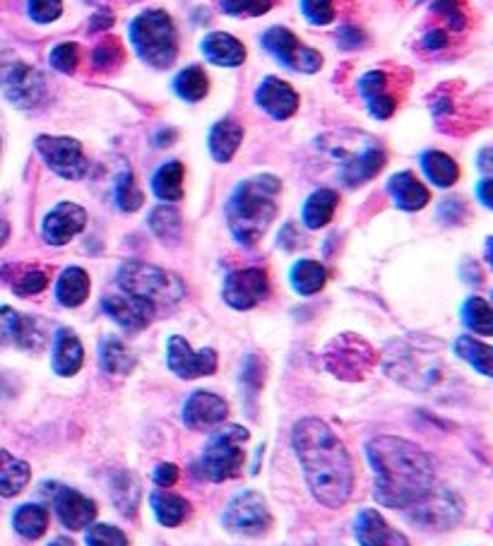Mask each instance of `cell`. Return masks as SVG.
<instances>
[{
    "instance_id": "cell-1",
    "label": "cell",
    "mask_w": 493,
    "mask_h": 546,
    "mask_svg": "<svg viewBox=\"0 0 493 546\" xmlns=\"http://www.w3.org/2000/svg\"><path fill=\"white\" fill-rule=\"evenodd\" d=\"M366 458L376 472V501L385 508L407 510L436 486L429 453L405 438L378 436L366 443Z\"/></svg>"
},
{
    "instance_id": "cell-2",
    "label": "cell",
    "mask_w": 493,
    "mask_h": 546,
    "mask_svg": "<svg viewBox=\"0 0 493 546\" xmlns=\"http://www.w3.org/2000/svg\"><path fill=\"white\" fill-rule=\"evenodd\" d=\"M291 445L304 467L308 489L320 506L340 508L354 489V467L347 448L320 419H301L291 433Z\"/></svg>"
},
{
    "instance_id": "cell-3",
    "label": "cell",
    "mask_w": 493,
    "mask_h": 546,
    "mask_svg": "<svg viewBox=\"0 0 493 546\" xmlns=\"http://www.w3.org/2000/svg\"><path fill=\"white\" fill-rule=\"evenodd\" d=\"M282 193L279 178L263 174L236 186L227 205V224L241 246H255L270 229L277 215V198Z\"/></svg>"
},
{
    "instance_id": "cell-4",
    "label": "cell",
    "mask_w": 493,
    "mask_h": 546,
    "mask_svg": "<svg viewBox=\"0 0 493 546\" xmlns=\"http://www.w3.org/2000/svg\"><path fill=\"white\" fill-rule=\"evenodd\" d=\"M116 280L126 296L142 306L152 308L154 313L164 311V308H174L183 299V294H186L181 277L157 265L140 263V260L123 263Z\"/></svg>"
},
{
    "instance_id": "cell-5",
    "label": "cell",
    "mask_w": 493,
    "mask_h": 546,
    "mask_svg": "<svg viewBox=\"0 0 493 546\" xmlns=\"http://www.w3.org/2000/svg\"><path fill=\"white\" fill-rule=\"evenodd\" d=\"M130 41L135 51L152 68H169L178 56L176 29L164 10H147L130 25Z\"/></svg>"
},
{
    "instance_id": "cell-6",
    "label": "cell",
    "mask_w": 493,
    "mask_h": 546,
    "mask_svg": "<svg viewBox=\"0 0 493 546\" xmlns=\"http://www.w3.org/2000/svg\"><path fill=\"white\" fill-rule=\"evenodd\" d=\"M248 441V431L243 426H224L207 443L203 460V474L210 482H229V479L239 477L246 462L243 445Z\"/></svg>"
},
{
    "instance_id": "cell-7",
    "label": "cell",
    "mask_w": 493,
    "mask_h": 546,
    "mask_svg": "<svg viewBox=\"0 0 493 546\" xmlns=\"http://www.w3.org/2000/svg\"><path fill=\"white\" fill-rule=\"evenodd\" d=\"M325 369L342 381H361L376 366L378 356L366 340L356 335L335 337L323 352Z\"/></svg>"
},
{
    "instance_id": "cell-8",
    "label": "cell",
    "mask_w": 493,
    "mask_h": 546,
    "mask_svg": "<svg viewBox=\"0 0 493 546\" xmlns=\"http://www.w3.org/2000/svg\"><path fill=\"white\" fill-rule=\"evenodd\" d=\"M224 527L243 537H260L272 527V513L258 491H241L224 510Z\"/></svg>"
},
{
    "instance_id": "cell-9",
    "label": "cell",
    "mask_w": 493,
    "mask_h": 546,
    "mask_svg": "<svg viewBox=\"0 0 493 546\" xmlns=\"http://www.w3.org/2000/svg\"><path fill=\"white\" fill-rule=\"evenodd\" d=\"M407 513L414 525L426 530H450L462 520V501L450 489L433 486L419 503L407 508Z\"/></svg>"
},
{
    "instance_id": "cell-10",
    "label": "cell",
    "mask_w": 493,
    "mask_h": 546,
    "mask_svg": "<svg viewBox=\"0 0 493 546\" xmlns=\"http://www.w3.org/2000/svg\"><path fill=\"white\" fill-rule=\"evenodd\" d=\"M37 152L41 154L46 166L68 181H80L87 176L89 162L82 152V145L73 138H53V135H41L37 138Z\"/></svg>"
},
{
    "instance_id": "cell-11",
    "label": "cell",
    "mask_w": 493,
    "mask_h": 546,
    "mask_svg": "<svg viewBox=\"0 0 493 546\" xmlns=\"http://www.w3.org/2000/svg\"><path fill=\"white\" fill-rule=\"evenodd\" d=\"M263 46L272 56L277 58L284 68L296 70V73L313 75L323 68V58L318 51L301 46L299 39L294 37V32L284 27H270L263 34Z\"/></svg>"
},
{
    "instance_id": "cell-12",
    "label": "cell",
    "mask_w": 493,
    "mask_h": 546,
    "mask_svg": "<svg viewBox=\"0 0 493 546\" xmlns=\"http://www.w3.org/2000/svg\"><path fill=\"white\" fill-rule=\"evenodd\" d=\"M0 89L17 109H37L46 99V80L39 70L25 63L8 65L0 73Z\"/></svg>"
},
{
    "instance_id": "cell-13",
    "label": "cell",
    "mask_w": 493,
    "mask_h": 546,
    "mask_svg": "<svg viewBox=\"0 0 493 546\" xmlns=\"http://www.w3.org/2000/svg\"><path fill=\"white\" fill-rule=\"evenodd\" d=\"M8 344L25 352H39L46 344L44 323L34 316H22L10 306H0V347Z\"/></svg>"
},
{
    "instance_id": "cell-14",
    "label": "cell",
    "mask_w": 493,
    "mask_h": 546,
    "mask_svg": "<svg viewBox=\"0 0 493 546\" xmlns=\"http://www.w3.org/2000/svg\"><path fill=\"white\" fill-rule=\"evenodd\" d=\"M270 294V280L267 272L260 267H246V270L231 272L224 282V301L236 311H248V308L258 306L260 301Z\"/></svg>"
},
{
    "instance_id": "cell-15",
    "label": "cell",
    "mask_w": 493,
    "mask_h": 546,
    "mask_svg": "<svg viewBox=\"0 0 493 546\" xmlns=\"http://www.w3.org/2000/svg\"><path fill=\"white\" fill-rule=\"evenodd\" d=\"M166 361H169V369L176 373L178 378H193L212 376L217 371V352L215 349H203V352H193L190 344L183 337H169L166 344Z\"/></svg>"
},
{
    "instance_id": "cell-16",
    "label": "cell",
    "mask_w": 493,
    "mask_h": 546,
    "mask_svg": "<svg viewBox=\"0 0 493 546\" xmlns=\"http://www.w3.org/2000/svg\"><path fill=\"white\" fill-rule=\"evenodd\" d=\"M227 414L229 405L222 397L198 390V393L190 395L186 405H183V424H186L190 431H212L217 429L219 424H224Z\"/></svg>"
},
{
    "instance_id": "cell-17",
    "label": "cell",
    "mask_w": 493,
    "mask_h": 546,
    "mask_svg": "<svg viewBox=\"0 0 493 546\" xmlns=\"http://www.w3.org/2000/svg\"><path fill=\"white\" fill-rule=\"evenodd\" d=\"M87 224V212L75 203H61L56 205L44 219V239L51 246H65L70 239H75Z\"/></svg>"
},
{
    "instance_id": "cell-18",
    "label": "cell",
    "mask_w": 493,
    "mask_h": 546,
    "mask_svg": "<svg viewBox=\"0 0 493 546\" xmlns=\"http://www.w3.org/2000/svg\"><path fill=\"white\" fill-rule=\"evenodd\" d=\"M53 508L65 530H85L97 518V503L92 498L82 496L75 489H61L53 494Z\"/></svg>"
},
{
    "instance_id": "cell-19",
    "label": "cell",
    "mask_w": 493,
    "mask_h": 546,
    "mask_svg": "<svg viewBox=\"0 0 493 546\" xmlns=\"http://www.w3.org/2000/svg\"><path fill=\"white\" fill-rule=\"evenodd\" d=\"M255 102H258L265 114L277 118V121H284V118L294 116L296 109H299V94H296V89L289 82L277 80V77H265L260 82L258 92H255Z\"/></svg>"
},
{
    "instance_id": "cell-20",
    "label": "cell",
    "mask_w": 493,
    "mask_h": 546,
    "mask_svg": "<svg viewBox=\"0 0 493 546\" xmlns=\"http://www.w3.org/2000/svg\"><path fill=\"white\" fill-rule=\"evenodd\" d=\"M356 539L361 546H409L405 534L392 530L373 508H364L356 515Z\"/></svg>"
},
{
    "instance_id": "cell-21",
    "label": "cell",
    "mask_w": 493,
    "mask_h": 546,
    "mask_svg": "<svg viewBox=\"0 0 493 546\" xmlns=\"http://www.w3.org/2000/svg\"><path fill=\"white\" fill-rule=\"evenodd\" d=\"M82 361H85V349L80 337L70 328L58 330L53 340V371L63 378L75 376L82 369Z\"/></svg>"
},
{
    "instance_id": "cell-22",
    "label": "cell",
    "mask_w": 493,
    "mask_h": 546,
    "mask_svg": "<svg viewBox=\"0 0 493 546\" xmlns=\"http://www.w3.org/2000/svg\"><path fill=\"white\" fill-rule=\"evenodd\" d=\"M104 313L109 318H114L121 328L126 330H142L150 325V320L157 316L152 308L138 304L130 296H106L102 301Z\"/></svg>"
},
{
    "instance_id": "cell-23",
    "label": "cell",
    "mask_w": 493,
    "mask_h": 546,
    "mask_svg": "<svg viewBox=\"0 0 493 546\" xmlns=\"http://www.w3.org/2000/svg\"><path fill=\"white\" fill-rule=\"evenodd\" d=\"M388 191L392 195V200H395V205L405 212L424 210V207L429 205V191H426L424 183H421L414 174H409V171L392 176L388 181Z\"/></svg>"
},
{
    "instance_id": "cell-24",
    "label": "cell",
    "mask_w": 493,
    "mask_h": 546,
    "mask_svg": "<svg viewBox=\"0 0 493 546\" xmlns=\"http://www.w3.org/2000/svg\"><path fill=\"white\" fill-rule=\"evenodd\" d=\"M203 53L207 56V61L222 65V68H236V65L246 61V49H243L241 41L224 32H215L210 37H205Z\"/></svg>"
},
{
    "instance_id": "cell-25",
    "label": "cell",
    "mask_w": 493,
    "mask_h": 546,
    "mask_svg": "<svg viewBox=\"0 0 493 546\" xmlns=\"http://www.w3.org/2000/svg\"><path fill=\"white\" fill-rule=\"evenodd\" d=\"M385 166V152L380 147H368L361 154L349 159L342 169V181L347 186H361L368 178H373Z\"/></svg>"
},
{
    "instance_id": "cell-26",
    "label": "cell",
    "mask_w": 493,
    "mask_h": 546,
    "mask_svg": "<svg viewBox=\"0 0 493 546\" xmlns=\"http://www.w3.org/2000/svg\"><path fill=\"white\" fill-rule=\"evenodd\" d=\"M241 142H243V128L239 126V123L229 121V118L219 121L217 126L210 130V152L219 164L231 162L234 154L239 152Z\"/></svg>"
},
{
    "instance_id": "cell-27",
    "label": "cell",
    "mask_w": 493,
    "mask_h": 546,
    "mask_svg": "<svg viewBox=\"0 0 493 546\" xmlns=\"http://www.w3.org/2000/svg\"><path fill=\"white\" fill-rule=\"evenodd\" d=\"M32 479V470L25 460L15 458L8 450H0V496H17Z\"/></svg>"
},
{
    "instance_id": "cell-28",
    "label": "cell",
    "mask_w": 493,
    "mask_h": 546,
    "mask_svg": "<svg viewBox=\"0 0 493 546\" xmlns=\"http://www.w3.org/2000/svg\"><path fill=\"white\" fill-rule=\"evenodd\" d=\"M89 296V275L82 267H68L63 275L58 277L56 284V299L61 301L65 308L82 306Z\"/></svg>"
},
{
    "instance_id": "cell-29",
    "label": "cell",
    "mask_w": 493,
    "mask_h": 546,
    "mask_svg": "<svg viewBox=\"0 0 493 546\" xmlns=\"http://www.w3.org/2000/svg\"><path fill=\"white\" fill-rule=\"evenodd\" d=\"M337 203H340V195L330 188H320L306 200L304 205V224L308 229H323L335 215Z\"/></svg>"
},
{
    "instance_id": "cell-30",
    "label": "cell",
    "mask_w": 493,
    "mask_h": 546,
    "mask_svg": "<svg viewBox=\"0 0 493 546\" xmlns=\"http://www.w3.org/2000/svg\"><path fill=\"white\" fill-rule=\"evenodd\" d=\"M99 364L111 376H128L135 369V356L118 337H106L99 347Z\"/></svg>"
},
{
    "instance_id": "cell-31",
    "label": "cell",
    "mask_w": 493,
    "mask_h": 546,
    "mask_svg": "<svg viewBox=\"0 0 493 546\" xmlns=\"http://www.w3.org/2000/svg\"><path fill=\"white\" fill-rule=\"evenodd\" d=\"M152 191L159 200L176 203L183 198V164L166 162L159 166V171L152 178Z\"/></svg>"
},
{
    "instance_id": "cell-32",
    "label": "cell",
    "mask_w": 493,
    "mask_h": 546,
    "mask_svg": "<svg viewBox=\"0 0 493 546\" xmlns=\"http://www.w3.org/2000/svg\"><path fill=\"white\" fill-rule=\"evenodd\" d=\"M154 515H157V520L162 522L164 527H178L183 520L188 518V501L183 496L171 494V491H157V494H152L150 498Z\"/></svg>"
},
{
    "instance_id": "cell-33",
    "label": "cell",
    "mask_w": 493,
    "mask_h": 546,
    "mask_svg": "<svg viewBox=\"0 0 493 546\" xmlns=\"http://www.w3.org/2000/svg\"><path fill=\"white\" fill-rule=\"evenodd\" d=\"M289 280L296 292L311 296V294H318L320 289L325 287L328 275H325V267L316 263V260H299V263L291 267Z\"/></svg>"
},
{
    "instance_id": "cell-34",
    "label": "cell",
    "mask_w": 493,
    "mask_h": 546,
    "mask_svg": "<svg viewBox=\"0 0 493 546\" xmlns=\"http://www.w3.org/2000/svg\"><path fill=\"white\" fill-rule=\"evenodd\" d=\"M13 527L20 537L39 539L46 532V527H49V510L44 506H37V503L20 506L13 515Z\"/></svg>"
},
{
    "instance_id": "cell-35",
    "label": "cell",
    "mask_w": 493,
    "mask_h": 546,
    "mask_svg": "<svg viewBox=\"0 0 493 546\" xmlns=\"http://www.w3.org/2000/svg\"><path fill=\"white\" fill-rule=\"evenodd\" d=\"M150 229L162 243H178L183 234L181 212L171 205H159L150 212Z\"/></svg>"
},
{
    "instance_id": "cell-36",
    "label": "cell",
    "mask_w": 493,
    "mask_h": 546,
    "mask_svg": "<svg viewBox=\"0 0 493 546\" xmlns=\"http://www.w3.org/2000/svg\"><path fill=\"white\" fill-rule=\"evenodd\" d=\"M421 166H424V174L429 176V181L436 183L438 188H450L460 178L455 159L443 152H426L421 157Z\"/></svg>"
},
{
    "instance_id": "cell-37",
    "label": "cell",
    "mask_w": 493,
    "mask_h": 546,
    "mask_svg": "<svg viewBox=\"0 0 493 546\" xmlns=\"http://www.w3.org/2000/svg\"><path fill=\"white\" fill-rule=\"evenodd\" d=\"M455 354L460 356V359H465L469 366H474L481 376L489 378L491 376V359H493V352L489 344L474 340V337H457L455 340Z\"/></svg>"
},
{
    "instance_id": "cell-38",
    "label": "cell",
    "mask_w": 493,
    "mask_h": 546,
    "mask_svg": "<svg viewBox=\"0 0 493 546\" xmlns=\"http://www.w3.org/2000/svg\"><path fill=\"white\" fill-rule=\"evenodd\" d=\"M111 496H114V503L121 513L133 515L140 501V484L138 479H135V474L123 470L116 472L114 477H111Z\"/></svg>"
},
{
    "instance_id": "cell-39",
    "label": "cell",
    "mask_w": 493,
    "mask_h": 546,
    "mask_svg": "<svg viewBox=\"0 0 493 546\" xmlns=\"http://www.w3.org/2000/svg\"><path fill=\"white\" fill-rule=\"evenodd\" d=\"M174 89L178 97L186 99V102H200V99H205L210 82H207V75L203 70L198 65H193V68H186L183 73L176 75Z\"/></svg>"
},
{
    "instance_id": "cell-40",
    "label": "cell",
    "mask_w": 493,
    "mask_h": 546,
    "mask_svg": "<svg viewBox=\"0 0 493 546\" xmlns=\"http://www.w3.org/2000/svg\"><path fill=\"white\" fill-rule=\"evenodd\" d=\"M10 287L20 296L39 294L49 287V272L39 270V267H13Z\"/></svg>"
},
{
    "instance_id": "cell-41",
    "label": "cell",
    "mask_w": 493,
    "mask_h": 546,
    "mask_svg": "<svg viewBox=\"0 0 493 546\" xmlns=\"http://www.w3.org/2000/svg\"><path fill=\"white\" fill-rule=\"evenodd\" d=\"M462 320H465V325L469 330L479 332V335H484V337H489L493 332L491 306L486 304L484 299H479V296L467 299L465 308H462Z\"/></svg>"
},
{
    "instance_id": "cell-42",
    "label": "cell",
    "mask_w": 493,
    "mask_h": 546,
    "mask_svg": "<svg viewBox=\"0 0 493 546\" xmlns=\"http://www.w3.org/2000/svg\"><path fill=\"white\" fill-rule=\"evenodd\" d=\"M116 203L121 207L123 212H135L140 210L142 203H145V195L138 188V183H135L133 174H123L121 181H118L116 186Z\"/></svg>"
},
{
    "instance_id": "cell-43",
    "label": "cell",
    "mask_w": 493,
    "mask_h": 546,
    "mask_svg": "<svg viewBox=\"0 0 493 546\" xmlns=\"http://www.w3.org/2000/svg\"><path fill=\"white\" fill-rule=\"evenodd\" d=\"M87 546H128V537L114 525H92L85 534Z\"/></svg>"
},
{
    "instance_id": "cell-44",
    "label": "cell",
    "mask_w": 493,
    "mask_h": 546,
    "mask_svg": "<svg viewBox=\"0 0 493 546\" xmlns=\"http://www.w3.org/2000/svg\"><path fill=\"white\" fill-rule=\"evenodd\" d=\"M272 8V0H222V10L227 15L260 17Z\"/></svg>"
},
{
    "instance_id": "cell-45",
    "label": "cell",
    "mask_w": 493,
    "mask_h": 546,
    "mask_svg": "<svg viewBox=\"0 0 493 546\" xmlns=\"http://www.w3.org/2000/svg\"><path fill=\"white\" fill-rule=\"evenodd\" d=\"M77 63H80V49H77V44H58L51 51V65L58 73H75Z\"/></svg>"
},
{
    "instance_id": "cell-46",
    "label": "cell",
    "mask_w": 493,
    "mask_h": 546,
    "mask_svg": "<svg viewBox=\"0 0 493 546\" xmlns=\"http://www.w3.org/2000/svg\"><path fill=\"white\" fill-rule=\"evenodd\" d=\"M301 10H304L306 20L311 25H330L335 17V5L332 0H301Z\"/></svg>"
},
{
    "instance_id": "cell-47",
    "label": "cell",
    "mask_w": 493,
    "mask_h": 546,
    "mask_svg": "<svg viewBox=\"0 0 493 546\" xmlns=\"http://www.w3.org/2000/svg\"><path fill=\"white\" fill-rule=\"evenodd\" d=\"M27 10L34 22H39V25H49V22L61 17L63 3L61 0H27Z\"/></svg>"
},
{
    "instance_id": "cell-48",
    "label": "cell",
    "mask_w": 493,
    "mask_h": 546,
    "mask_svg": "<svg viewBox=\"0 0 493 546\" xmlns=\"http://www.w3.org/2000/svg\"><path fill=\"white\" fill-rule=\"evenodd\" d=\"M92 61H94V65H97L99 70H114L116 65L123 61L121 46H118L116 41H104L102 46H97V51H94Z\"/></svg>"
},
{
    "instance_id": "cell-49",
    "label": "cell",
    "mask_w": 493,
    "mask_h": 546,
    "mask_svg": "<svg viewBox=\"0 0 493 546\" xmlns=\"http://www.w3.org/2000/svg\"><path fill=\"white\" fill-rule=\"evenodd\" d=\"M366 102H368V111H371L376 118H390L392 111H395V99H392L385 89L383 92L373 94V97H368Z\"/></svg>"
},
{
    "instance_id": "cell-50",
    "label": "cell",
    "mask_w": 493,
    "mask_h": 546,
    "mask_svg": "<svg viewBox=\"0 0 493 546\" xmlns=\"http://www.w3.org/2000/svg\"><path fill=\"white\" fill-rule=\"evenodd\" d=\"M154 482H157L162 489H171L178 482V467L171 465V462H162L154 470Z\"/></svg>"
},
{
    "instance_id": "cell-51",
    "label": "cell",
    "mask_w": 493,
    "mask_h": 546,
    "mask_svg": "<svg viewBox=\"0 0 493 546\" xmlns=\"http://www.w3.org/2000/svg\"><path fill=\"white\" fill-rule=\"evenodd\" d=\"M436 10H438V13H445V15H448L450 25H453V27L460 29L462 25H465V20H462V13L455 8V0H438V3H436Z\"/></svg>"
},
{
    "instance_id": "cell-52",
    "label": "cell",
    "mask_w": 493,
    "mask_h": 546,
    "mask_svg": "<svg viewBox=\"0 0 493 546\" xmlns=\"http://www.w3.org/2000/svg\"><path fill=\"white\" fill-rule=\"evenodd\" d=\"M340 44L344 46V49H349V46H359L361 44V32H359V29H354V27L342 29Z\"/></svg>"
},
{
    "instance_id": "cell-53",
    "label": "cell",
    "mask_w": 493,
    "mask_h": 546,
    "mask_svg": "<svg viewBox=\"0 0 493 546\" xmlns=\"http://www.w3.org/2000/svg\"><path fill=\"white\" fill-rule=\"evenodd\" d=\"M479 200L484 203V207H493V181L491 178H484V181L479 183Z\"/></svg>"
},
{
    "instance_id": "cell-54",
    "label": "cell",
    "mask_w": 493,
    "mask_h": 546,
    "mask_svg": "<svg viewBox=\"0 0 493 546\" xmlns=\"http://www.w3.org/2000/svg\"><path fill=\"white\" fill-rule=\"evenodd\" d=\"M445 44H448V37H445L441 29H438V32H429L424 37V46H426V49H443Z\"/></svg>"
},
{
    "instance_id": "cell-55",
    "label": "cell",
    "mask_w": 493,
    "mask_h": 546,
    "mask_svg": "<svg viewBox=\"0 0 493 546\" xmlns=\"http://www.w3.org/2000/svg\"><path fill=\"white\" fill-rule=\"evenodd\" d=\"M111 25H114V17H111L109 13H99L92 20V32H97V29H104V27H111Z\"/></svg>"
},
{
    "instance_id": "cell-56",
    "label": "cell",
    "mask_w": 493,
    "mask_h": 546,
    "mask_svg": "<svg viewBox=\"0 0 493 546\" xmlns=\"http://www.w3.org/2000/svg\"><path fill=\"white\" fill-rule=\"evenodd\" d=\"M8 236H10V224L0 219V248H3V243L8 241Z\"/></svg>"
},
{
    "instance_id": "cell-57",
    "label": "cell",
    "mask_w": 493,
    "mask_h": 546,
    "mask_svg": "<svg viewBox=\"0 0 493 546\" xmlns=\"http://www.w3.org/2000/svg\"><path fill=\"white\" fill-rule=\"evenodd\" d=\"M489 150H484V152H481V169H484L486 171V174H489V171H491V164H489Z\"/></svg>"
},
{
    "instance_id": "cell-58",
    "label": "cell",
    "mask_w": 493,
    "mask_h": 546,
    "mask_svg": "<svg viewBox=\"0 0 493 546\" xmlns=\"http://www.w3.org/2000/svg\"><path fill=\"white\" fill-rule=\"evenodd\" d=\"M49 546H75V544L70 542L68 537H58V539H53V542Z\"/></svg>"
},
{
    "instance_id": "cell-59",
    "label": "cell",
    "mask_w": 493,
    "mask_h": 546,
    "mask_svg": "<svg viewBox=\"0 0 493 546\" xmlns=\"http://www.w3.org/2000/svg\"><path fill=\"white\" fill-rule=\"evenodd\" d=\"M3 390H5V385H3V378H0V395H3Z\"/></svg>"
}]
</instances>
